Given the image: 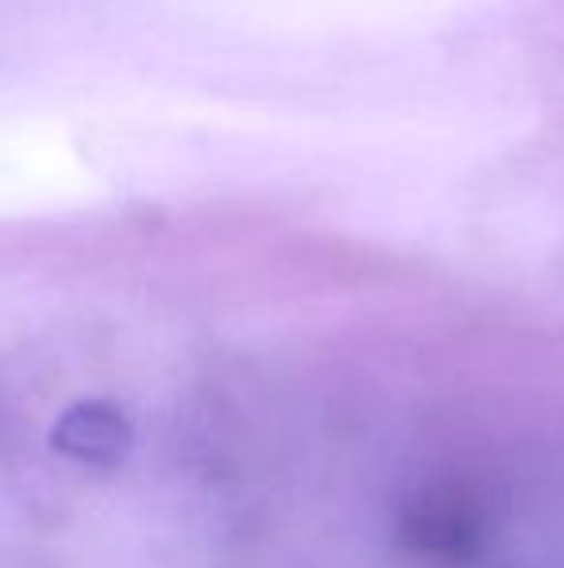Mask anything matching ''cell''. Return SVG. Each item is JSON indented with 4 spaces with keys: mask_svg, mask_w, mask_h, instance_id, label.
Listing matches in <instances>:
<instances>
[{
    "mask_svg": "<svg viewBox=\"0 0 564 568\" xmlns=\"http://www.w3.org/2000/svg\"><path fill=\"white\" fill-rule=\"evenodd\" d=\"M51 445L85 468H116L132 453V422L116 403L85 398L62 410L51 429Z\"/></svg>",
    "mask_w": 564,
    "mask_h": 568,
    "instance_id": "cell-1",
    "label": "cell"
},
{
    "mask_svg": "<svg viewBox=\"0 0 564 568\" xmlns=\"http://www.w3.org/2000/svg\"><path fill=\"white\" fill-rule=\"evenodd\" d=\"M407 541L433 561H464L468 554H475V541H480V515L460 495L437 491L410 507Z\"/></svg>",
    "mask_w": 564,
    "mask_h": 568,
    "instance_id": "cell-2",
    "label": "cell"
}]
</instances>
